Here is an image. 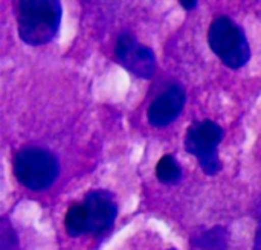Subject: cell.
I'll list each match as a JSON object with an SVG mask.
<instances>
[{
  "mask_svg": "<svg viewBox=\"0 0 261 250\" xmlns=\"http://www.w3.org/2000/svg\"><path fill=\"white\" fill-rule=\"evenodd\" d=\"M61 23V5L55 0H26L18 8V35L31 46L52 41Z\"/></svg>",
  "mask_w": 261,
  "mask_h": 250,
  "instance_id": "cell-1",
  "label": "cell"
},
{
  "mask_svg": "<svg viewBox=\"0 0 261 250\" xmlns=\"http://www.w3.org/2000/svg\"><path fill=\"white\" fill-rule=\"evenodd\" d=\"M208 43L213 52L231 69L245 66L251 58V49L242 27L229 17H217L210 27Z\"/></svg>",
  "mask_w": 261,
  "mask_h": 250,
  "instance_id": "cell-2",
  "label": "cell"
},
{
  "mask_svg": "<svg viewBox=\"0 0 261 250\" xmlns=\"http://www.w3.org/2000/svg\"><path fill=\"white\" fill-rule=\"evenodd\" d=\"M185 90L180 86L167 89L159 98L153 101L148 108V121L154 127H165L177 119L185 105Z\"/></svg>",
  "mask_w": 261,
  "mask_h": 250,
  "instance_id": "cell-7",
  "label": "cell"
},
{
  "mask_svg": "<svg viewBox=\"0 0 261 250\" xmlns=\"http://www.w3.org/2000/svg\"><path fill=\"white\" fill-rule=\"evenodd\" d=\"M66 231L70 237H78L89 232V214L83 205H73L66 214Z\"/></svg>",
  "mask_w": 261,
  "mask_h": 250,
  "instance_id": "cell-8",
  "label": "cell"
},
{
  "mask_svg": "<svg viewBox=\"0 0 261 250\" xmlns=\"http://www.w3.org/2000/svg\"><path fill=\"white\" fill-rule=\"evenodd\" d=\"M115 55L118 61L133 75L148 79L154 75L156 58L150 47L141 44L130 32H122L118 37Z\"/></svg>",
  "mask_w": 261,
  "mask_h": 250,
  "instance_id": "cell-5",
  "label": "cell"
},
{
  "mask_svg": "<svg viewBox=\"0 0 261 250\" xmlns=\"http://www.w3.org/2000/svg\"><path fill=\"white\" fill-rule=\"evenodd\" d=\"M228 234L223 228H214L194 240V244L203 250H223L226 247Z\"/></svg>",
  "mask_w": 261,
  "mask_h": 250,
  "instance_id": "cell-10",
  "label": "cell"
},
{
  "mask_svg": "<svg viewBox=\"0 0 261 250\" xmlns=\"http://www.w3.org/2000/svg\"><path fill=\"white\" fill-rule=\"evenodd\" d=\"M255 250H261V209H260V225H258L257 237H255Z\"/></svg>",
  "mask_w": 261,
  "mask_h": 250,
  "instance_id": "cell-12",
  "label": "cell"
},
{
  "mask_svg": "<svg viewBox=\"0 0 261 250\" xmlns=\"http://www.w3.org/2000/svg\"><path fill=\"white\" fill-rule=\"evenodd\" d=\"M223 139V130L213 121H202L193 124L185 137V148L190 154L196 156L200 168L208 176H216L222 170L217 145Z\"/></svg>",
  "mask_w": 261,
  "mask_h": 250,
  "instance_id": "cell-4",
  "label": "cell"
},
{
  "mask_svg": "<svg viewBox=\"0 0 261 250\" xmlns=\"http://www.w3.org/2000/svg\"><path fill=\"white\" fill-rule=\"evenodd\" d=\"M156 176L165 185H176L182 180V168L173 156H164L156 165Z\"/></svg>",
  "mask_w": 261,
  "mask_h": 250,
  "instance_id": "cell-9",
  "label": "cell"
},
{
  "mask_svg": "<svg viewBox=\"0 0 261 250\" xmlns=\"http://www.w3.org/2000/svg\"><path fill=\"white\" fill-rule=\"evenodd\" d=\"M170 250H174V249H170Z\"/></svg>",
  "mask_w": 261,
  "mask_h": 250,
  "instance_id": "cell-13",
  "label": "cell"
},
{
  "mask_svg": "<svg viewBox=\"0 0 261 250\" xmlns=\"http://www.w3.org/2000/svg\"><path fill=\"white\" fill-rule=\"evenodd\" d=\"M180 5H182V8H185V9H194L199 3H197L196 0H182Z\"/></svg>",
  "mask_w": 261,
  "mask_h": 250,
  "instance_id": "cell-11",
  "label": "cell"
},
{
  "mask_svg": "<svg viewBox=\"0 0 261 250\" xmlns=\"http://www.w3.org/2000/svg\"><path fill=\"white\" fill-rule=\"evenodd\" d=\"M84 206L89 214V232L102 234L115 223L118 208L113 197L107 191H92L84 199Z\"/></svg>",
  "mask_w": 261,
  "mask_h": 250,
  "instance_id": "cell-6",
  "label": "cell"
},
{
  "mask_svg": "<svg viewBox=\"0 0 261 250\" xmlns=\"http://www.w3.org/2000/svg\"><path fill=\"white\" fill-rule=\"evenodd\" d=\"M57 157L41 148H24L14 159V174L17 180L32 191L49 188L58 177Z\"/></svg>",
  "mask_w": 261,
  "mask_h": 250,
  "instance_id": "cell-3",
  "label": "cell"
}]
</instances>
